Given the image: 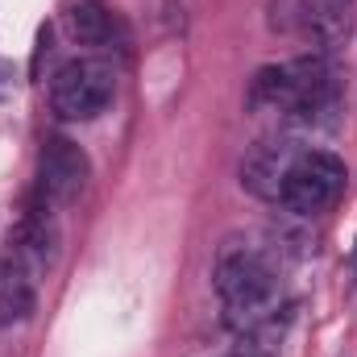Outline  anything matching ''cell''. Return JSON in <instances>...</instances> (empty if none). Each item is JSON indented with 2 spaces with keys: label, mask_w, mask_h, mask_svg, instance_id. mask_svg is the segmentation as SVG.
Returning <instances> with one entry per match:
<instances>
[{
  "label": "cell",
  "mask_w": 357,
  "mask_h": 357,
  "mask_svg": "<svg viewBox=\"0 0 357 357\" xmlns=\"http://www.w3.org/2000/svg\"><path fill=\"white\" fill-rule=\"evenodd\" d=\"M282 175H287V167L278 162V154H274L270 146H258V150L245 158V167H241L245 187H250L254 195H266V199H274V195L282 191Z\"/></svg>",
  "instance_id": "7"
},
{
  "label": "cell",
  "mask_w": 357,
  "mask_h": 357,
  "mask_svg": "<svg viewBox=\"0 0 357 357\" xmlns=\"http://www.w3.org/2000/svg\"><path fill=\"white\" fill-rule=\"evenodd\" d=\"M341 187H345V162L341 158H333L324 150H303L287 162L278 199L299 216H316L328 204H337Z\"/></svg>",
  "instance_id": "2"
},
{
  "label": "cell",
  "mask_w": 357,
  "mask_h": 357,
  "mask_svg": "<svg viewBox=\"0 0 357 357\" xmlns=\"http://www.w3.org/2000/svg\"><path fill=\"white\" fill-rule=\"evenodd\" d=\"M112 91H116V71H112V63H104V59H75V63H67V67L54 75V84H50V104H54V112L67 116V121H91L96 112L108 108Z\"/></svg>",
  "instance_id": "3"
},
{
  "label": "cell",
  "mask_w": 357,
  "mask_h": 357,
  "mask_svg": "<svg viewBox=\"0 0 357 357\" xmlns=\"http://www.w3.org/2000/svg\"><path fill=\"white\" fill-rule=\"evenodd\" d=\"M33 312V278L17 258L0 266V324L25 320Z\"/></svg>",
  "instance_id": "6"
},
{
  "label": "cell",
  "mask_w": 357,
  "mask_h": 357,
  "mask_svg": "<svg viewBox=\"0 0 357 357\" xmlns=\"http://www.w3.org/2000/svg\"><path fill=\"white\" fill-rule=\"evenodd\" d=\"M38 175H42V191L50 199L71 204L88 183V154L67 137H46V146L38 154Z\"/></svg>",
  "instance_id": "4"
},
{
  "label": "cell",
  "mask_w": 357,
  "mask_h": 357,
  "mask_svg": "<svg viewBox=\"0 0 357 357\" xmlns=\"http://www.w3.org/2000/svg\"><path fill=\"white\" fill-rule=\"evenodd\" d=\"M349 0H303V25L316 33V38H324V42H333L341 29H345V21H349Z\"/></svg>",
  "instance_id": "8"
},
{
  "label": "cell",
  "mask_w": 357,
  "mask_h": 357,
  "mask_svg": "<svg viewBox=\"0 0 357 357\" xmlns=\"http://www.w3.org/2000/svg\"><path fill=\"white\" fill-rule=\"evenodd\" d=\"M63 29H67L75 42H84V46H100V42H108V33H112V17H108V8H104L100 0H67V8H63Z\"/></svg>",
  "instance_id": "5"
},
{
  "label": "cell",
  "mask_w": 357,
  "mask_h": 357,
  "mask_svg": "<svg viewBox=\"0 0 357 357\" xmlns=\"http://www.w3.org/2000/svg\"><path fill=\"white\" fill-rule=\"evenodd\" d=\"M216 291L220 299L229 303L233 320L237 324H262L266 312L278 299V278L274 270L258 258V254H229L220 266H216Z\"/></svg>",
  "instance_id": "1"
},
{
  "label": "cell",
  "mask_w": 357,
  "mask_h": 357,
  "mask_svg": "<svg viewBox=\"0 0 357 357\" xmlns=\"http://www.w3.org/2000/svg\"><path fill=\"white\" fill-rule=\"evenodd\" d=\"M13 84H17L13 63H4V59H0V100H4V96H13Z\"/></svg>",
  "instance_id": "9"
}]
</instances>
